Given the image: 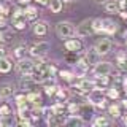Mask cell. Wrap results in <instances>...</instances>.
I'll list each match as a JSON object with an SVG mask.
<instances>
[{
  "label": "cell",
  "mask_w": 127,
  "mask_h": 127,
  "mask_svg": "<svg viewBox=\"0 0 127 127\" xmlns=\"http://www.w3.org/2000/svg\"><path fill=\"white\" fill-rule=\"evenodd\" d=\"M16 94V87L13 83H2L0 84V98H10Z\"/></svg>",
  "instance_id": "5bb4252c"
},
{
  "label": "cell",
  "mask_w": 127,
  "mask_h": 127,
  "mask_svg": "<svg viewBox=\"0 0 127 127\" xmlns=\"http://www.w3.org/2000/svg\"><path fill=\"white\" fill-rule=\"evenodd\" d=\"M116 64L119 68H124L126 70V65H127V53H119L116 56Z\"/></svg>",
  "instance_id": "f546056e"
},
{
  "label": "cell",
  "mask_w": 127,
  "mask_h": 127,
  "mask_svg": "<svg viewBox=\"0 0 127 127\" xmlns=\"http://www.w3.org/2000/svg\"><path fill=\"white\" fill-rule=\"evenodd\" d=\"M27 53H29V49H27L24 45H19V46H16L14 49H13V57L16 59V61H19V59H24V57H26Z\"/></svg>",
  "instance_id": "4316f807"
},
{
  "label": "cell",
  "mask_w": 127,
  "mask_h": 127,
  "mask_svg": "<svg viewBox=\"0 0 127 127\" xmlns=\"http://www.w3.org/2000/svg\"><path fill=\"white\" fill-rule=\"evenodd\" d=\"M124 40H126V43H127V30L124 32Z\"/></svg>",
  "instance_id": "f6af8a7d"
},
{
  "label": "cell",
  "mask_w": 127,
  "mask_h": 127,
  "mask_svg": "<svg viewBox=\"0 0 127 127\" xmlns=\"http://www.w3.org/2000/svg\"><path fill=\"white\" fill-rule=\"evenodd\" d=\"M64 2H76V0H64Z\"/></svg>",
  "instance_id": "bcb514c9"
},
{
  "label": "cell",
  "mask_w": 127,
  "mask_h": 127,
  "mask_svg": "<svg viewBox=\"0 0 127 127\" xmlns=\"http://www.w3.org/2000/svg\"><path fill=\"white\" fill-rule=\"evenodd\" d=\"M56 33L59 38H70L76 35V27L73 26L70 21H61L56 24Z\"/></svg>",
  "instance_id": "6da1fadb"
},
{
  "label": "cell",
  "mask_w": 127,
  "mask_h": 127,
  "mask_svg": "<svg viewBox=\"0 0 127 127\" xmlns=\"http://www.w3.org/2000/svg\"><path fill=\"white\" fill-rule=\"evenodd\" d=\"M122 124L127 127V114H122Z\"/></svg>",
  "instance_id": "60d3db41"
},
{
  "label": "cell",
  "mask_w": 127,
  "mask_h": 127,
  "mask_svg": "<svg viewBox=\"0 0 127 127\" xmlns=\"http://www.w3.org/2000/svg\"><path fill=\"white\" fill-rule=\"evenodd\" d=\"M94 49L100 56H106V54L111 53V49H113V41L108 40V38H98L97 41L94 43Z\"/></svg>",
  "instance_id": "ba28073f"
},
{
  "label": "cell",
  "mask_w": 127,
  "mask_h": 127,
  "mask_svg": "<svg viewBox=\"0 0 127 127\" xmlns=\"http://www.w3.org/2000/svg\"><path fill=\"white\" fill-rule=\"evenodd\" d=\"M126 71H127V65H126Z\"/></svg>",
  "instance_id": "7dc6e473"
},
{
  "label": "cell",
  "mask_w": 127,
  "mask_h": 127,
  "mask_svg": "<svg viewBox=\"0 0 127 127\" xmlns=\"http://www.w3.org/2000/svg\"><path fill=\"white\" fill-rule=\"evenodd\" d=\"M11 24H13L14 30H24L27 27V19H26V14H24V8L22 6L14 8V11L11 13Z\"/></svg>",
  "instance_id": "7a4b0ae2"
},
{
  "label": "cell",
  "mask_w": 127,
  "mask_h": 127,
  "mask_svg": "<svg viewBox=\"0 0 127 127\" xmlns=\"http://www.w3.org/2000/svg\"><path fill=\"white\" fill-rule=\"evenodd\" d=\"M49 49H51V43L49 41H38V43H35V45H32L29 48V54L33 59L35 57H45Z\"/></svg>",
  "instance_id": "5b68a950"
},
{
  "label": "cell",
  "mask_w": 127,
  "mask_h": 127,
  "mask_svg": "<svg viewBox=\"0 0 127 127\" xmlns=\"http://www.w3.org/2000/svg\"><path fill=\"white\" fill-rule=\"evenodd\" d=\"M64 48H65L68 53H78V54H81L84 45H83L81 38L70 37V38H65V41H64Z\"/></svg>",
  "instance_id": "52a82bcc"
},
{
  "label": "cell",
  "mask_w": 127,
  "mask_h": 127,
  "mask_svg": "<svg viewBox=\"0 0 127 127\" xmlns=\"http://www.w3.org/2000/svg\"><path fill=\"white\" fill-rule=\"evenodd\" d=\"M121 106H122V108H127V98H124V100L121 102Z\"/></svg>",
  "instance_id": "7bdbcfd3"
},
{
  "label": "cell",
  "mask_w": 127,
  "mask_h": 127,
  "mask_svg": "<svg viewBox=\"0 0 127 127\" xmlns=\"http://www.w3.org/2000/svg\"><path fill=\"white\" fill-rule=\"evenodd\" d=\"M108 84H110V75H105V76H94L95 89H106Z\"/></svg>",
  "instance_id": "ffe728a7"
},
{
  "label": "cell",
  "mask_w": 127,
  "mask_h": 127,
  "mask_svg": "<svg viewBox=\"0 0 127 127\" xmlns=\"http://www.w3.org/2000/svg\"><path fill=\"white\" fill-rule=\"evenodd\" d=\"M16 71H18L21 76L24 75H32V71H33V61L32 59H19L18 64H16Z\"/></svg>",
  "instance_id": "9c48e42d"
},
{
  "label": "cell",
  "mask_w": 127,
  "mask_h": 127,
  "mask_svg": "<svg viewBox=\"0 0 127 127\" xmlns=\"http://www.w3.org/2000/svg\"><path fill=\"white\" fill-rule=\"evenodd\" d=\"M84 56L87 57V61H89V64H91V65L97 64L98 61H100V57H102V56H100V54L97 53V51L94 49V46L91 48V49H87V53H84Z\"/></svg>",
  "instance_id": "d4e9b609"
},
{
  "label": "cell",
  "mask_w": 127,
  "mask_h": 127,
  "mask_svg": "<svg viewBox=\"0 0 127 127\" xmlns=\"http://www.w3.org/2000/svg\"><path fill=\"white\" fill-rule=\"evenodd\" d=\"M57 75H59V76H61L65 83H68V84H73V83L76 81V78H78V76H75L73 70H61V71H57Z\"/></svg>",
  "instance_id": "603a6c76"
},
{
  "label": "cell",
  "mask_w": 127,
  "mask_h": 127,
  "mask_svg": "<svg viewBox=\"0 0 127 127\" xmlns=\"http://www.w3.org/2000/svg\"><path fill=\"white\" fill-rule=\"evenodd\" d=\"M13 38H14V35L11 33V32H3V41H5V43L13 41Z\"/></svg>",
  "instance_id": "e575fe53"
},
{
  "label": "cell",
  "mask_w": 127,
  "mask_h": 127,
  "mask_svg": "<svg viewBox=\"0 0 127 127\" xmlns=\"http://www.w3.org/2000/svg\"><path fill=\"white\" fill-rule=\"evenodd\" d=\"M32 32H33L37 37H45V35L48 33V22H46V21H41V19H37V21H33Z\"/></svg>",
  "instance_id": "7c38bea8"
},
{
  "label": "cell",
  "mask_w": 127,
  "mask_h": 127,
  "mask_svg": "<svg viewBox=\"0 0 127 127\" xmlns=\"http://www.w3.org/2000/svg\"><path fill=\"white\" fill-rule=\"evenodd\" d=\"M33 2H37L38 5H48V3H49V0H33Z\"/></svg>",
  "instance_id": "f35d334b"
},
{
  "label": "cell",
  "mask_w": 127,
  "mask_h": 127,
  "mask_svg": "<svg viewBox=\"0 0 127 127\" xmlns=\"http://www.w3.org/2000/svg\"><path fill=\"white\" fill-rule=\"evenodd\" d=\"M26 97L30 106H41V97H40L38 91H29L26 92Z\"/></svg>",
  "instance_id": "9a60e30c"
},
{
  "label": "cell",
  "mask_w": 127,
  "mask_h": 127,
  "mask_svg": "<svg viewBox=\"0 0 127 127\" xmlns=\"http://www.w3.org/2000/svg\"><path fill=\"white\" fill-rule=\"evenodd\" d=\"M84 119H83L79 114H68L65 119V126H73V127H83L84 126Z\"/></svg>",
  "instance_id": "2e32d148"
},
{
  "label": "cell",
  "mask_w": 127,
  "mask_h": 127,
  "mask_svg": "<svg viewBox=\"0 0 127 127\" xmlns=\"http://www.w3.org/2000/svg\"><path fill=\"white\" fill-rule=\"evenodd\" d=\"M108 114L111 118H121L122 116V106L121 103H111V105L108 106Z\"/></svg>",
  "instance_id": "cb8c5ba5"
},
{
  "label": "cell",
  "mask_w": 127,
  "mask_h": 127,
  "mask_svg": "<svg viewBox=\"0 0 127 127\" xmlns=\"http://www.w3.org/2000/svg\"><path fill=\"white\" fill-rule=\"evenodd\" d=\"M8 54H10V53H8V49H6V48L5 46H0V59H3V57H8Z\"/></svg>",
  "instance_id": "d590c367"
},
{
  "label": "cell",
  "mask_w": 127,
  "mask_h": 127,
  "mask_svg": "<svg viewBox=\"0 0 127 127\" xmlns=\"http://www.w3.org/2000/svg\"><path fill=\"white\" fill-rule=\"evenodd\" d=\"M94 2H95V3H100V5H102V3H105L106 0H94Z\"/></svg>",
  "instance_id": "ee69618b"
},
{
  "label": "cell",
  "mask_w": 127,
  "mask_h": 127,
  "mask_svg": "<svg viewBox=\"0 0 127 127\" xmlns=\"http://www.w3.org/2000/svg\"><path fill=\"white\" fill-rule=\"evenodd\" d=\"M24 14H26L27 21H37L38 19V8L29 3V5L24 6Z\"/></svg>",
  "instance_id": "e0dca14e"
},
{
  "label": "cell",
  "mask_w": 127,
  "mask_h": 127,
  "mask_svg": "<svg viewBox=\"0 0 127 127\" xmlns=\"http://www.w3.org/2000/svg\"><path fill=\"white\" fill-rule=\"evenodd\" d=\"M122 86H124V91H126V94H127V76L122 79Z\"/></svg>",
  "instance_id": "ab89813d"
},
{
  "label": "cell",
  "mask_w": 127,
  "mask_h": 127,
  "mask_svg": "<svg viewBox=\"0 0 127 127\" xmlns=\"http://www.w3.org/2000/svg\"><path fill=\"white\" fill-rule=\"evenodd\" d=\"M114 71L113 64L106 61H98L97 64L92 65V75L94 76H105V75H111Z\"/></svg>",
  "instance_id": "277c9868"
},
{
  "label": "cell",
  "mask_w": 127,
  "mask_h": 127,
  "mask_svg": "<svg viewBox=\"0 0 127 127\" xmlns=\"http://www.w3.org/2000/svg\"><path fill=\"white\" fill-rule=\"evenodd\" d=\"M92 27H94V33H102V30H103L102 18H95V19H92Z\"/></svg>",
  "instance_id": "1f68e13d"
},
{
  "label": "cell",
  "mask_w": 127,
  "mask_h": 127,
  "mask_svg": "<svg viewBox=\"0 0 127 127\" xmlns=\"http://www.w3.org/2000/svg\"><path fill=\"white\" fill-rule=\"evenodd\" d=\"M76 35L79 38H86L94 35V27H92V19H84L78 24L76 27Z\"/></svg>",
  "instance_id": "8992f818"
},
{
  "label": "cell",
  "mask_w": 127,
  "mask_h": 127,
  "mask_svg": "<svg viewBox=\"0 0 127 127\" xmlns=\"http://www.w3.org/2000/svg\"><path fill=\"white\" fill-rule=\"evenodd\" d=\"M65 108H67V114H78L79 103L78 102H67L65 103Z\"/></svg>",
  "instance_id": "f1b7e54d"
},
{
  "label": "cell",
  "mask_w": 127,
  "mask_h": 127,
  "mask_svg": "<svg viewBox=\"0 0 127 127\" xmlns=\"http://www.w3.org/2000/svg\"><path fill=\"white\" fill-rule=\"evenodd\" d=\"M13 68V62H11L10 57H3L0 59V73H8Z\"/></svg>",
  "instance_id": "83f0119b"
},
{
  "label": "cell",
  "mask_w": 127,
  "mask_h": 127,
  "mask_svg": "<svg viewBox=\"0 0 127 127\" xmlns=\"http://www.w3.org/2000/svg\"><path fill=\"white\" fill-rule=\"evenodd\" d=\"M70 95H71V91L64 89V87H57L54 97H56V100H57V102H68Z\"/></svg>",
  "instance_id": "7402d4cb"
},
{
  "label": "cell",
  "mask_w": 127,
  "mask_h": 127,
  "mask_svg": "<svg viewBox=\"0 0 127 127\" xmlns=\"http://www.w3.org/2000/svg\"><path fill=\"white\" fill-rule=\"evenodd\" d=\"M5 45V41H3V32H0V46Z\"/></svg>",
  "instance_id": "b9f144b4"
},
{
  "label": "cell",
  "mask_w": 127,
  "mask_h": 127,
  "mask_svg": "<svg viewBox=\"0 0 127 127\" xmlns=\"http://www.w3.org/2000/svg\"><path fill=\"white\" fill-rule=\"evenodd\" d=\"M18 124V116L14 113L11 114H6V116H2L0 118V126H5V127H13Z\"/></svg>",
  "instance_id": "44dd1931"
},
{
  "label": "cell",
  "mask_w": 127,
  "mask_h": 127,
  "mask_svg": "<svg viewBox=\"0 0 127 127\" xmlns=\"http://www.w3.org/2000/svg\"><path fill=\"white\" fill-rule=\"evenodd\" d=\"M103 6H105V11L110 14H119V11H121V6H119L118 0H106L103 3Z\"/></svg>",
  "instance_id": "ac0fdd59"
},
{
  "label": "cell",
  "mask_w": 127,
  "mask_h": 127,
  "mask_svg": "<svg viewBox=\"0 0 127 127\" xmlns=\"http://www.w3.org/2000/svg\"><path fill=\"white\" fill-rule=\"evenodd\" d=\"M11 113H13V110H11V106L8 103H0V118L6 116V114H11Z\"/></svg>",
  "instance_id": "d6a6232c"
},
{
  "label": "cell",
  "mask_w": 127,
  "mask_h": 127,
  "mask_svg": "<svg viewBox=\"0 0 127 127\" xmlns=\"http://www.w3.org/2000/svg\"><path fill=\"white\" fill-rule=\"evenodd\" d=\"M102 26H103L102 33H105V35H114L119 29L118 22H114L113 19H102Z\"/></svg>",
  "instance_id": "4fadbf2b"
},
{
  "label": "cell",
  "mask_w": 127,
  "mask_h": 127,
  "mask_svg": "<svg viewBox=\"0 0 127 127\" xmlns=\"http://www.w3.org/2000/svg\"><path fill=\"white\" fill-rule=\"evenodd\" d=\"M38 86V83L35 81L33 78H32V75H24L21 78V81H19V89L22 91V92H29V91H37L35 87Z\"/></svg>",
  "instance_id": "30bf717a"
},
{
  "label": "cell",
  "mask_w": 127,
  "mask_h": 127,
  "mask_svg": "<svg viewBox=\"0 0 127 127\" xmlns=\"http://www.w3.org/2000/svg\"><path fill=\"white\" fill-rule=\"evenodd\" d=\"M106 98H111V100H118L119 98V91L116 87H106Z\"/></svg>",
  "instance_id": "4dcf8cb0"
},
{
  "label": "cell",
  "mask_w": 127,
  "mask_h": 127,
  "mask_svg": "<svg viewBox=\"0 0 127 127\" xmlns=\"http://www.w3.org/2000/svg\"><path fill=\"white\" fill-rule=\"evenodd\" d=\"M111 119L103 116V114H94L92 121H91V124H92L94 127H105V126H110Z\"/></svg>",
  "instance_id": "d6986e66"
},
{
  "label": "cell",
  "mask_w": 127,
  "mask_h": 127,
  "mask_svg": "<svg viewBox=\"0 0 127 127\" xmlns=\"http://www.w3.org/2000/svg\"><path fill=\"white\" fill-rule=\"evenodd\" d=\"M30 2H32V0H18V3H19L21 6H26V5H29Z\"/></svg>",
  "instance_id": "74e56055"
},
{
  "label": "cell",
  "mask_w": 127,
  "mask_h": 127,
  "mask_svg": "<svg viewBox=\"0 0 127 127\" xmlns=\"http://www.w3.org/2000/svg\"><path fill=\"white\" fill-rule=\"evenodd\" d=\"M5 26H6V16L0 14V27H5Z\"/></svg>",
  "instance_id": "8d00e7d4"
},
{
  "label": "cell",
  "mask_w": 127,
  "mask_h": 127,
  "mask_svg": "<svg viewBox=\"0 0 127 127\" xmlns=\"http://www.w3.org/2000/svg\"><path fill=\"white\" fill-rule=\"evenodd\" d=\"M48 6H49L51 13L57 14V13H61V11L64 10V0H49Z\"/></svg>",
  "instance_id": "484cf974"
},
{
  "label": "cell",
  "mask_w": 127,
  "mask_h": 127,
  "mask_svg": "<svg viewBox=\"0 0 127 127\" xmlns=\"http://www.w3.org/2000/svg\"><path fill=\"white\" fill-rule=\"evenodd\" d=\"M8 13H11L10 5L5 3V2H2V3H0V14H2V16H8Z\"/></svg>",
  "instance_id": "836d02e7"
},
{
  "label": "cell",
  "mask_w": 127,
  "mask_h": 127,
  "mask_svg": "<svg viewBox=\"0 0 127 127\" xmlns=\"http://www.w3.org/2000/svg\"><path fill=\"white\" fill-rule=\"evenodd\" d=\"M87 102L92 103L95 108H105L106 106V95L102 92V89H92L87 94Z\"/></svg>",
  "instance_id": "3957f363"
},
{
  "label": "cell",
  "mask_w": 127,
  "mask_h": 127,
  "mask_svg": "<svg viewBox=\"0 0 127 127\" xmlns=\"http://www.w3.org/2000/svg\"><path fill=\"white\" fill-rule=\"evenodd\" d=\"M94 111H95V106L92 105V103H89V102L79 103V111H78V114H79L83 119H84V121H89V119L94 118Z\"/></svg>",
  "instance_id": "8fae6325"
}]
</instances>
